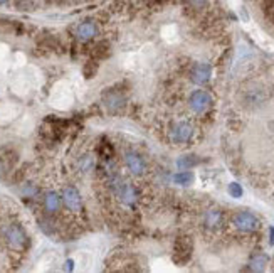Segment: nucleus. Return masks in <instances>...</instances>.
<instances>
[{
	"label": "nucleus",
	"mask_w": 274,
	"mask_h": 273,
	"mask_svg": "<svg viewBox=\"0 0 274 273\" xmlns=\"http://www.w3.org/2000/svg\"><path fill=\"white\" fill-rule=\"evenodd\" d=\"M108 44H103V42H100V44L94 48V51H93V54L96 56L98 59H101V58H106L108 56Z\"/></svg>",
	"instance_id": "obj_19"
},
{
	"label": "nucleus",
	"mask_w": 274,
	"mask_h": 273,
	"mask_svg": "<svg viewBox=\"0 0 274 273\" xmlns=\"http://www.w3.org/2000/svg\"><path fill=\"white\" fill-rule=\"evenodd\" d=\"M3 238L12 250H25L27 248V234L19 224H8L3 228Z\"/></svg>",
	"instance_id": "obj_1"
},
{
	"label": "nucleus",
	"mask_w": 274,
	"mask_h": 273,
	"mask_svg": "<svg viewBox=\"0 0 274 273\" xmlns=\"http://www.w3.org/2000/svg\"><path fill=\"white\" fill-rule=\"evenodd\" d=\"M125 162H126L128 169H130V172L133 174V176H143V172L147 170V164H145V160L135 152H126L125 153Z\"/></svg>",
	"instance_id": "obj_8"
},
{
	"label": "nucleus",
	"mask_w": 274,
	"mask_h": 273,
	"mask_svg": "<svg viewBox=\"0 0 274 273\" xmlns=\"http://www.w3.org/2000/svg\"><path fill=\"white\" fill-rule=\"evenodd\" d=\"M209 0H187V3L190 5L192 8H195V10H200V8H204L207 5Z\"/></svg>",
	"instance_id": "obj_20"
},
{
	"label": "nucleus",
	"mask_w": 274,
	"mask_h": 273,
	"mask_svg": "<svg viewBox=\"0 0 274 273\" xmlns=\"http://www.w3.org/2000/svg\"><path fill=\"white\" fill-rule=\"evenodd\" d=\"M72 265H74V263H72V260H67V262H66V270H72Z\"/></svg>",
	"instance_id": "obj_23"
},
{
	"label": "nucleus",
	"mask_w": 274,
	"mask_h": 273,
	"mask_svg": "<svg viewBox=\"0 0 274 273\" xmlns=\"http://www.w3.org/2000/svg\"><path fill=\"white\" fill-rule=\"evenodd\" d=\"M227 191H229L230 198H234V199L242 198V194H244L242 186H241V184H237V182H230L229 187H227Z\"/></svg>",
	"instance_id": "obj_17"
},
{
	"label": "nucleus",
	"mask_w": 274,
	"mask_h": 273,
	"mask_svg": "<svg viewBox=\"0 0 274 273\" xmlns=\"http://www.w3.org/2000/svg\"><path fill=\"white\" fill-rule=\"evenodd\" d=\"M268 262H269L268 255H264V253H258V255H254V257L251 258V262H249V268H251L252 272H264V270H266Z\"/></svg>",
	"instance_id": "obj_12"
},
{
	"label": "nucleus",
	"mask_w": 274,
	"mask_h": 273,
	"mask_svg": "<svg viewBox=\"0 0 274 273\" xmlns=\"http://www.w3.org/2000/svg\"><path fill=\"white\" fill-rule=\"evenodd\" d=\"M234 226L242 233H252L259 228V219L249 211H241L234 216Z\"/></svg>",
	"instance_id": "obj_2"
},
{
	"label": "nucleus",
	"mask_w": 274,
	"mask_h": 273,
	"mask_svg": "<svg viewBox=\"0 0 274 273\" xmlns=\"http://www.w3.org/2000/svg\"><path fill=\"white\" fill-rule=\"evenodd\" d=\"M205 224L211 229L219 228L222 224V212L219 209H211V211H207V214H205Z\"/></svg>",
	"instance_id": "obj_13"
},
{
	"label": "nucleus",
	"mask_w": 274,
	"mask_h": 273,
	"mask_svg": "<svg viewBox=\"0 0 274 273\" xmlns=\"http://www.w3.org/2000/svg\"><path fill=\"white\" fill-rule=\"evenodd\" d=\"M83 72L86 78H94V74L98 72V63L96 61H88L83 68Z\"/></svg>",
	"instance_id": "obj_18"
},
{
	"label": "nucleus",
	"mask_w": 274,
	"mask_h": 273,
	"mask_svg": "<svg viewBox=\"0 0 274 273\" xmlns=\"http://www.w3.org/2000/svg\"><path fill=\"white\" fill-rule=\"evenodd\" d=\"M173 182L178 186H190L194 182V174L190 170H180V172L173 176Z\"/></svg>",
	"instance_id": "obj_14"
},
{
	"label": "nucleus",
	"mask_w": 274,
	"mask_h": 273,
	"mask_svg": "<svg viewBox=\"0 0 274 273\" xmlns=\"http://www.w3.org/2000/svg\"><path fill=\"white\" fill-rule=\"evenodd\" d=\"M96 34H98V27L93 20H84V22H81L78 25V29H76V36H78L79 41H89V39H93Z\"/></svg>",
	"instance_id": "obj_10"
},
{
	"label": "nucleus",
	"mask_w": 274,
	"mask_h": 273,
	"mask_svg": "<svg viewBox=\"0 0 274 273\" xmlns=\"http://www.w3.org/2000/svg\"><path fill=\"white\" fill-rule=\"evenodd\" d=\"M212 76V68L207 63H199V65L194 66V69L190 72V79L194 81L195 84H205Z\"/></svg>",
	"instance_id": "obj_9"
},
{
	"label": "nucleus",
	"mask_w": 274,
	"mask_h": 273,
	"mask_svg": "<svg viewBox=\"0 0 274 273\" xmlns=\"http://www.w3.org/2000/svg\"><path fill=\"white\" fill-rule=\"evenodd\" d=\"M197 164H199V159L195 155H183L177 160V167L180 170H188Z\"/></svg>",
	"instance_id": "obj_15"
},
{
	"label": "nucleus",
	"mask_w": 274,
	"mask_h": 273,
	"mask_svg": "<svg viewBox=\"0 0 274 273\" xmlns=\"http://www.w3.org/2000/svg\"><path fill=\"white\" fill-rule=\"evenodd\" d=\"M8 0H0V5H3V3H7Z\"/></svg>",
	"instance_id": "obj_24"
},
{
	"label": "nucleus",
	"mask_w": 274,
	"mask_h": 273,
	"mask_svg": "<svg viewBox=\"0 0 274 273\" xmlns=\"http://www.w3.org/2000/svg\"><path fill=\"white\" fill-rule=\"evenodd\" d=\"M192 135H194V129L185 122L177 123L172 129V132H170V138L175 143H185L192 138Z\"/></svg>",
	"instance_id": "obj_6"
},
{
	"label": "nucleus",
	"mask_w": 274,
	"mask_h": 273,
	"mask_svg": "<svg viewBox=\"0 0 274 273\" xmlns=\"http://www.w3.org/2000/svg\"><path fill=\"white\" fill-rule=\"evenodd\" d=\"M79 167H81L83 172H89V170H93L94 169V157L89 155V153L83 155L81 157V160H79Z\"/></svg>",
	"instance_id": "obj_16"
},
{
	"label": "nucleus",
	"mask_w": 274,
	"mask_h": 273,
	"mask_svg": "<svg viewBox=\"0 0 274 273\" xmlns=\"http://www.w3.org/2000/svg\"><path fill=\"white\" fill-rule=\"evenodd\" d=\"M101 152H103V155H105V159H110V157L113 155V147H111V143H108L105 140L101 145Z\"/></svg>",
	"instance_id": "obj_21"
},
{
	"label": "nucleus",
	"mask_w": 274,
	"mask_h": 273,
	"mask_svg": "<svg viewBox=\"0 0 274 273\" xmlns=\"http://www.w3.org/2000/svg\"><path fill=\"white\" fill-rule=\"evenodd\" d=\"M188 103H190V108L194 110L197 115H202L207 112L209 108H211V103H212V96L209 95L205 89H197L190 95V100H188Z\"/></svg>",
	"instance_id": "obj_3"
},
{
	"label": "nucleus",
	"mask_w": 274,
	"mask_h": 273,
	"mask_svg": "<svg viewBox=\"0 0 274 273\" xmlns=\"http://www.w3.org/2000/svg\"><path fill=\"white\" fill-rule=\"evenodd\" d=\"M61 204H62V198L57 193H54V191H49L44 196V207L49 214H55L61 209Z\"/></svg>",
	"instance_id": "obj_11"
},
{
	"label": "nucleus",
	"mask_w": 274,
	"mask_h": 273,
	"mask_svg": "<svg viewBox=\"0 0 274 273\" xmlns=\"http://www.w3.org/2000/svg\"><path fill=\"white\" fill-rule=\"evenodd\" d=\"M175 253H173V262L175 263H185L188 258L192 257V241L187 236L178 238L175 241Z\"/></svg>",
	"instance_id": "obj_5"
},
{
	"label": "nucleus",
	"mask_w": 274,
	"mask_h": 273,
	"mask_svg": "<svg viewBox=\"0 0 274 273\" xmlns=\"http://www.w3.org/2000/svg\"><path fill=\"white\" fill-rule=\"evenodd\" d=\"M269 245L274 246V226L269 228Z\"/></svg>",
	"instance_id": "obj_22"
},
{
	"label": "nucleus",
	"mask_w": 274,
	"mask_h": 273,
	"mask_svg": "<svg viewBox=\"0 0 274 273\" xmlns=\"http://www.w3.org/2000/svg\"><path fill=\"white\" fill-rule=\"evenodd\" d=\"M103 101H105L106 108L111 110V112H116V110H119L123 105H125V96L121 95L119 89L111 88L103 95Z\"/></svg>",
	"instance_id": "obj_7"
},
{
	"label": "nucleus",
	"mask_w": 274,
	"mask_h": 273,
	"mask_svg": "<svg viewBox=\"0 0 274 273\" xmlns=\"http://www.w3.org/2000/svg\"><path fill=\"white\" fill-rule=\"evenodd\" d=\"M62 203L69 211H81L83 209V198H81L79 191L72 186H67L62 189Z\"/></svg>",
	"instance_id": "obj_4"
}]
</instances>
